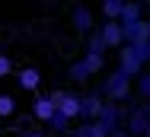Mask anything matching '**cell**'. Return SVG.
<instances>
[{
    "instance_id": "6da1fadb",
    "label": "cell",
    "mask_w": 150,
    "mask_h": 137,
    "mask_svg": "<svg viewBox=\"0 0 150 137\" xmlns=\"http://www.w3.org/2000/svg\"><path fill=\"white\" fill-rule=\"evenodd\" d=\"M128 96H131V80L118 70H112L102 80V99L112 102V105H121V102H128Z\"/></svg>"
},
{
    "instance_id": "7a4b0ae2",
    "label": "cell",
    "mask_w": 150,
    "mask_h": 137,
    "mask_svg": "<svg viewBox=\"0 0 150 137\" xmlns=\"http://www.w3.org/2000/svg\"><path fill=\"white\" fill-rule=\"evenodd\" d=\"M51 96V102H54V109L67 118V121H74V118H80V109H83V96H77V93H61V89H54V93H48Z\"/></svg>"
},
{
    "instance_id": "3957f363",
    "label": "cell",
    "mask_w": 150,
    "mask_h": 137,
    "mask_svg": "<svg viewBox=\"0 0 150 137\" xmlns=\"http://www.w3.org/2000/svg\"><path fill=\"white\" fill-rule=\"evenodd\" d=\"M147 124H150V112H147V105H134L131 109V115H125V131L131 137H144V131H147Z\"/></svg>"
},
{
    "instance_id": "277c9868",
    "label": "cell",
    "mask_w": 150,
    "mask_h": 137,
    "mask_svg": "<svg viewBox=\"0 0 150 137\" xmlns=\"http://www.w3.org/2000/svg\"><path fill=\"white\" fill-rule=\"evenodd\" d=\"M115 70L125 73L128 80H134L137 73H144V64L137 61V54H134V48H131V45H125V48L118 51V67H115Z\"/></svg>"
},
{
    "instance_id": "5b68a950",
    "label": "cell",
    "mask_w": 150,
    "mask_h": 137,
    "mask_svg": "<svg viewBox=\"0 0 150 137\" xmlns=\"http://www.w3.org/2000/svg\"><path fill=\"white\" fill-rule=\"evenodd\" d=\"M96 124H99L105 134L118 131L121 124H125V112H121V105H112V102H105V109H102V115L96 118Z\"/></svg>"
},
{
    "instance_id": "8992f818",
    "label": "cell",
    "mask_w": 150,
    "mask_h": 137,
    "mask_svg": "<svg viewBox=\"0 0 150 137\" xmlns=\"http://www.w3.org/2000/svg\"><path fill=\"white\" fill-rule=\"evenodd\" d=\"M70 23H74V29H77L80 35H90L93 29H96V16H93V10L86 3H77V6L70 10Z\"/></svg>"
},
{
    "instance_id": "52a82bcc",
    "label": "cell",
    "mask_w": 150,
    "mask_h": 137,
    "mask_svg": "<svg viewBox=\"0 0 150 137\" xmlns=\"http://www.w3.org/2000/svg\"><path fill=\"white\" fill-rule=\"evenodd\" d=\"M96 32H99V38H102V45H105V51H109V48H125V32H121V26L118 23H105V19H102V26L96 29Z\"/></svg>"
},
{
    "instance_id": "ba28073f",
    "label": "cell",
    "mask_w": 150,
    "mask_h": 137,
    "mask_svg": "<svg viewBox=\"0 0 150 137\" xmlns=\"http://www.w3.org/2000/svg\"><path fill=\"white\" fill-rule=\"evenodd\" d=\"M121 26V23H118ZM125 32V45H141V42H147L150 32H147V19H137V23H125L121 26Z\"/></svg>"
},
{
    "instance_id": "9c48e42d",
    "label": "cell",
    "mask_w": 150,
    "mask_h": 137,
    "mask_svg": "<svg viewBox=\"0 0 150 137\" xmlns=\"http://www.w3.org/2000/svg\"><path fill=\"white\" fill-rule=\"evenodd\" d=\"M105 109V99L99 96V93H90V96H83V109H80V118L83 121H96L99 115Z\"/></svg>"
},
{
    "instance_id": "30bf717a",
    "label": "cell",
    "mask_w": 150,
    "mask_h": 137,
    "mask_svg": "<svg viewBox=\"0 0 150 137\" xmlns=\"http://www.w3.org/2000/svg\"><path fill=\"white\" fill-rule=\"evenodd\" d=\"M54 102H51V96H35V102H32V118H38V121H51V115H54Z\"/></svg>"
},
{
    "instance_id": "8fae6325",
    "label": "cell",
    "mask_w": 150,
    "mask_h": 137,
    "mask_svg": "<svg viewBox=\"0 0 150 137\" xmlns=\"http://www.w3.org/2000/svg\"><path fill=\"white\" fill-rule=\"evenodd\" d=\"M16 83H19V89L35 93V89H38V83H42V73H38L35 67H23V70L16 73Z\"/></svg>"
},
{
    "instance_id": "7c38bea8",
    "label": "cell",
    "mask_w": 150,
    "mask_h": 137,
    "mask_svg": "<svg viewBox=\"0 0 150 137\" xmlns=\"http://www.w3.org/2000/svg\"><path fill=\"white\" fill-rule=\"evenodd\" d=\"M125 13V0H102V19L105 23H118Z\"/></svg>"
},
{
    "instance_id": "4fadbf2b",
    "label": "cell",
    "mask_w": 150,
    "mask_h": 137,
    "mask_svg": "<svg viewBox=\"0 0 150 137\" xmlns=\"http://www.w3.org/2000/svg\"><path fill=\"white\" fill-rule=\"evenodd\" d=\"M137 19H147L144 16V0H137V3H125V13H121V26L125 23H137Z\"/></svg>"
},
{
    "instance_id": "5bb4252c",
    "label": "cell",
    "mask_w": 150,
    "mask_h": 137,
    "mask_svg": "<svg viewBox=\"0 0 150 137\" xmlns=\"http://www.w3.org/2000/svg\"><path fill=\"white\" fill-rule=\"evenodd\" d=\"M70 137H109L96 121H80L77 124V131H70Z\"/></svg>"
},
{
    "instance_id": "9a60e30c",
    "label": "cell",
    "mask_w": 150,
    "mask_h": 137,
    "mask_svg": "<svg viewBox=\"0 0 150 137\" xmlns=\"http://www.w3.org/2000/svg\"><path fill=\"white\" fill-rule=\"evenodd\" d=\"M67 77H70V80H77V83H86L93 73H90V67L83 64V57H80V61H74V64L67 67Z\"/></svg>"
},
{
    "instance_id": "2e32d148",
    "label": "cell",
    "mask_w": 150,
    "mask_h": 137,
    "mask_svg": "<svg viewBox=\"0 0 150 137\" xmlns=\"http://www.w3.org/2000/svg\"><path fill=\"white\" fill-rule=\"evenodd\" d=\"M48 131H51V134H70V121H67L61 112H54L51 121H48Z\"/></svg>"
},
{
    "instance_id": "e0dca14e",
    "label": "cell",
    "mask_w": 150,
    "mask_h": 137,
    "mask_svg": "<svg viewBox=\"0 0 150 137\" xmlns=\"http://www.w3.org/2000/svg\"><path fill=\"white\" fill-rule=\"evenodd\" d=\"M134 89L141 93V99H144V102H150V70H144V73H137V77H134Z\"/></svg>"
},
{
    "instance_id": "ac0fdd59",
    "label": "cell",
    "mask_w": 150,
    "mask_h": 137,
    "mask_svg": "<svg viewBox=\"0 0 150 137\" xmlns=\"http://www.w3.org/2000/svg\"><path fill=\"white\" fill-rule=\"evenodd\" d=\"M83 64L90 67V73H102L105 70V54H86L83 51Z\"/></svg>"
},
{
    "instance_id": "d6986e66",
    "label": "cell",
    "mask_w": 150,
    "mask_h": 137,
    "mask_svg": "<svg viewBox=\"0 0 150 137\" xmlns=\"http://www.w3.org/2000/svg\"><path fill=\"white\" fill-rule=\"evenodd\" d=\"M16 115V99L10 93H0V118H13Z\"/></svg>"
},
{
    "instance_id": "ffe728a7",
    "label": "cell",
    "mask_w": 150,
    "mask_h": 137,
    "mask_svg": "<svg viewBox=\"0 0 150 137\" xmlns=\"http://www.w3.org/2000/svg\"><path fill=\"white\" fill-rule=\"evenodd\" d=\"M86 54H105V45H102V38H99L96 29L86 35Z\"/></svg>"
},
{
    "instance_id": "44dd1931",
    "label": "cell",
    "mask_w": 150,
    "mask_h": 137,
    "mask_svg": "<svg viewBox=\"0 0 150 137\" xmlns=\"http://www.w3.org/2000/svg\"><path fill=\"white\" fill-rule=\"evenodd\" d=\"M131 48H134L137 61H141V64L147 67V64H150V38H147V42H141V45H131Z\"/></svg>"
},
{
    "instance_id": "7402d4cb",
    "label": "cell",
    "mask_w": 150,
    "mask_h": 137,
    "mask_svg": "<svg viewBox=\"0 0 150 137\" xmlns=\"http://www.w3.org/2000/svg\"><path fill=\"white\" fill-rule=\"evenodd\" d=\"M10 73H13V61H10V54H0V80Z\"/></svg>"
},
{
    "instance_id": "603a6c76",
    "label": "cell",
    "mask_w": 150,
    "mask_h": 137,
    "mask_svg": "<svg viewBox=\"0 0 150 137\" xmlns=\"http://www.w3.org/2000/svg\"><path fill=\"white\" fill-rule=\"evenodd\" d=\"M109 137H131V134H128L125 128H118V131H112V134H109Z\"/></svg>"
},
{
    "instance_id": "cb8c5ba5",
    "label": "cell",
    "mask_w": 150,
    "mask_h": 137,
    "mask_svg": "<svg viewBox=\"0 0 150 137\" xmlns=\"http://www.w3.org/2000/svg\"><path fill=\"white\" fill-rule=\"evenodd\" d=\"M26 137H48V134H45V131H29Z\"/></svg>"
},
{
    "instance_id": "d4e9b609",
    "label": "cell",
    "mask_w": 150,
    "mask_h": 137,
    "mask_svg": "<svg viewBox=\"0 0 150 137\" xmlns=\"http://www.w3.org/2000/svg\"><path fill=\"white\" fill-rule=\"evenodd\" d=\"M144 137H150V124H147V131H144Z\"/></svg>"
},
{
    "instance_id": "484cf974",
    "label": "cell",
    "mask_w": 150,
    "mask_h": 137,
    "mask_svg": "<svg viewBox=\"0 0 150 137\" xmlns=\"http://www.w3.org/2000/svg\"><path fill=\"white\" fill-rule=\"evenodd\" d=\"M147 32H150V16H147Z\"/></svg>"
},
{
    "instance_id": "4316f807",
    "label": "cell",
    "mask_w": 150,
    "mask_h": 137,
    "mask_svg": "<svg viewBox=\"0 0 150 137\" xmlns=\"http://www.w3.org/2000/svg\"><path fill=\"white\" fill-rule=\"evenodd\" d=\"M144 105H147V112H150V102H144Z\"/></svg>"
}]
</instances>
